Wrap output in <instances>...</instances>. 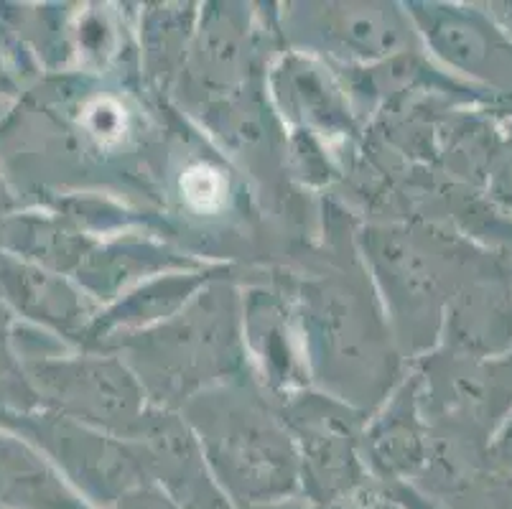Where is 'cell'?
Returning <instances> with one entry per match:
<instances>
[{"label": "cell", "instance_id": "1", "mask_svg": "<svg viewBox=\"0 0 512 509\" xmlns=\"http://www.w3.org/2000/svg\"><path fill=\"white\" fill-rule=\"evenodd\" d=\"M181 189L197 209H217L222 204V194H225V184H222L220 174L204 166L192 168L181 179Z\"/></svg>", "mask_w": 512, "mask_h": 509}]
</instances>
